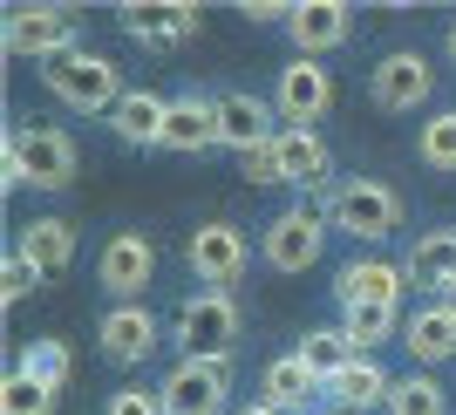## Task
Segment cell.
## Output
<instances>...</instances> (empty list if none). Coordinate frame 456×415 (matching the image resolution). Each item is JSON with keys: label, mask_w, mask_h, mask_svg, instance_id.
<instances>
[{"label": "cell", "mask_w": 456, "mask_h": 415, "mask_svg": "<svg viewBox=\"0 0 456 415\" xmlns=\"http://www.w3.org/2000/svg\"><path fill=\"white\" fill-rule=\"evenodd\" d=\"M76 136L61 130V123H41V116H28V123H14L7 130V143H0V191H69L76 184Z\"/></svg>", "instance_id": "cell-1"}, {"label": "cell", "mask_w": 456, "mask_h": 415, "mask_svg": "<svg viewBox=\"0 0 456 415\" xmlns=\"http://www.w3.org/2000/svg\"><path fill=\"white\" fill-rule=\"evenodd\" d=\"M41 89L69 116H110L123 102V69L110 55H95V48H69V55H55L41 69Z\"/></svg>", "instance_id": "cell-2"}, {"label": "cell", "mask_w": 456, "mask_h": 415, "mask_svg": "<svg viewBox=\"0 0 456 415\" xmlns=\"http://www.w3.org/2000/svg\"><path fill=\"white\" fill-rule=\"evenodd\" d=\"M402 218H409V205H402L395 184H381V177H334V191H327V225L347 232V239H395Z\"/></svg>", "instance_id": "cell-3"}, {"label": "cell", "mask_w": 456, "mask_h": 415, "mask_svg": "<svg viewBox=\"0 0 456 415\" xmlns=\"http://www.w3.org/2000/svg\"><path fill=\"white\" fill-rule=\"evenodd\" d=\"M334 191V184H327ZM327 191H306L300 205H286L280 218H266V232H259V259L273 265V273H306V265L327 252Z\"/></svg>", "instance_id": "cell-4"}, {"label": "cell", "mask_w": 456, "mask_h": 415, "mask_svg": "<svg viewBox=\"0 0 456 415\" xmlns=\"http://www.w3.org/2000/svg\"><path fill=\"white\" fill-rule=\"evenodd\" d=\"M239 300L232 293H218V286H205V293H184V306H177L171 321V340L184 347L177 361H232V347H239Z\"/></svg>", "instance_id": "cell-5"}, {"label": "cell", "mask_w": 456, "mask_h": 415, "mask_svg": "<svg viewBox=\"0 0 456 415\" xmlns=\"http://www.w3.org/2000/svg\"><path fill=\"white\" fill-rule=\"evenodd\" d=\"M259 259V246H252L246 232L232 225V218H211V225H198L184 239V265L198 286H218V293H232V286L246 280V265Z\"/></svg>", "instance_id": "cell-6"}, {"label": "cell", "mask_w": 456, "mask_h": 415, "mask_svg": "<svg viewBox=\"0 0 456 415\" xmlns=\"http://www.w3.org/2000/svg\"><path fill=\"white\" fill-rule=\"evenodd\" d=\"M0 35H7V55H14V61H41V69H48L55 55L76 48V7H48V0L7 7Z\"/></svg>", "instance_id": "cell-7"}, {"label": "cell", "mask_w": 456, "mask_h": 415, "mask_svg": "<svg viewBox=\"0 0 456 415\" xmlns=\"http://www.w3.org/2000/svg\"><path fill=\"white\" fill-rule=\"evenodd\" d=\"M116 20H123V35H130L136 48L171 55V48L198 41V28H205V7H198V0H123V7H116Z\"/></svg>", "instance_id": "cell-8"}, {"label": "cell", "mask_w": 456, "mask_h": 415, "mask_svg": "<svg viewBox=\"0 0 456 415\" xmlns=\"http://www.w3.org/2000/svg\"><path fill=\"white\" fill-rule=\"evenodd\" d=\"M436 95V69H429V55H416V48H388V55L368 69V102H375L381 116H409L422 110Z\"/></svg>", "instance_id": "cell-9"}, {"label": "cell", "mask_w": 456, "mask_h": 415, "mask_svg": "<svg viewBox=\"0 0 456 415\" xmlns=\"http://www.w3.org/2000/svg\"><path fill=\"white\" fill-rule=\"evenodd\" d=\"M334 110V76H327L321 61L293 55L273 82V116H280V130H314L321 116Z\"/></svg>", "instance_id": "cell-10"}, {"label": "cell", "mask_w": 456, "mask_h": 415, "mask_svg": "<svg viewBox=\"0 0 456 415\" xmlns=\"http://www.w3.org/2000/svg\"><path fill=\"white\" fill-rule=\"evenodd\" d=\"M151 280H157V239H143V232H116V239H102V252H95V286L116 293V306L143 300Z\"/></svg>", "instance_id": "cell-11"}, {"label": "cell", "mask_w": 456, "mask_h": 415, "mask_svg": "<svg viewBox=\"0 0 456 415\" xmlns=\"http://www.w3.org/2000/svg\"><path fill=\"white\" fill-rule=\"evenodd\" d=\"M157 395L171 415H225L232 402V361H177L171 375L157 381Z\"/></svg>", "instance_id": "cell-12"}, {"label": "cell", "mask_w": 456, "mask_h": 415, "mask_svg": "<svg viewBox=\"0 0 456 415\" xmlns=\"http://www.w3.org/2000/svg\"><path fill=\"white\" fill-rule=\"evenodd\" d=\"M157 313L143 300H123V306H110L102 321H95V347L116 361V368H143V361L157 354Z\"/></svg>", "instance_id": "cell-13"}, {"label": "cell", "mask_w": 456, "mask_h": 415, "mask_svg": "<svg viewBox=\"0 0 456 415\" xmlns=\"http://www.w3.org/2000/svg\"><path fill=\"white\" fill-rule=\"evenodd\" d=\"M157 151H171V157H211V151H225V136H218V95H177L171 116H164V136H157Z\"/></svg>", "instance_id": "cell-14"}, {"label": "cell", "mask_w": 456, "mask_h": 415, "mask_svg": "<svg viewBox=\"0 0 456 415\" xmlns=\"http://www.w3.org/2000/svg\"><path fill=\"white\" fill-rule=\"evenodd\" d=\"M286 35H293V48H300L306 61H321V55H334V48L354 41V7H347V0H293Z\"/></svg>", "instance_id": "cell-15"}, {"label": "cell", "mask_w": 456, "mask_h": 415, "mask_svg": "<svg viewBox=\"0 0 456 415\" xmlns=\"http://www.w3.org/2000/svg\"><path fill=\"white\" fill-rule=\"evenodd\" d=\"M402 293H409V273H402L395 259H347L341 273H334V300L341 306H402Z\"/></svg>", "instance_id": "cell-16"}, {"label": "cell", "mask_w": 456, "mask_h": 415, "mask_svg": "<svg viewBox=\"0 0 456 415\" xmlns=\"http://www.w3.org/2000/svg\"><path fill=\"white\" fill-rule=\"evenodd\" d=\"M273 151H280V184H293L300 198L334 184V151H327L321 130H280V136H273Z\"/></svg>", "instance_id": "cell-17"}, {"label": "cell", "mask_w": 456, "mask_h": 415, "mask_svg": "<svg viewBox=\"0 0 456 415\" xmlns=\"http://www.w3.org/2000/svg\"><path fill=\"white\" fill-rule=\"evenodd\" d=\"M409 286L416 293H436V300H450L456 293V225H429L422 239H409Z\"/></svg>", "instance_id": "cell-18"}, {"label": "cell", "mask_w": 456, "mask_h": 415, "mask_svg": "<svg viewBox=\"0 0 456 415\" xmlns=\"http://www.w3.org/2000/svg\"><path fill=\"white\" fill-rule=\"evenodd\" d=\"M218 136H225V151L239 157L246 143H266V136H280V116H273L266 95L225 89V95H218Z\"/></svg>", "instance_id": "cell-19"}, {"label": "cell", "mask_w": 456, "mask_h": 415, "mask_svg": "<svg viewBox=\"0 0 456 415\" xmlns=\"http://www.w3.org/2000/svg\"><path fill=\"white\" fill-rule=\"evenodd\" d=\"M14 252L35 265L41 280H61V273L76 265V225H69V218H28L20 239H14Z\"/></svg>", "instance_id": "cell-20"}, {"label": "cell", "mask_w": 456, "mask_h": 415, "mask_svg": "<svg viewBox=\"0 0 456 415\" xmlns=\"http://www.w3.org/2000/svg\"><path fill=\"white\" fill-rule=\"evenodd\" d=\"M402 347H409V361H416V368H436V361H450V354H456V313H450L443 300L416 306V313L402 321Z\"/></svg>", "instance_id": "cell-21"}, {"label": "cell", "mask_w": 456, "mask_h": 415, "mask_svg": "<svg viewBox=\"0 0 456 415\" xmlns=\"http://www.w3.org/2000/svg\"><path fill=\"white\" fill-rule=\"evenodd\" d=\"M164 116H171V102L157 89H123V102L110 110V130L130 143V151H157V136H164Z\"/></svg>", "instance_id": "cell-22"}, {"label": "cell", "mask_w": 456, "mask_h": 415, "mask_svg": "<svg viewBox=\"0 0 456 415\" xmlns=\"http://www.w3.org/2000/svg\"><path fill=\"white\" fill-rule=\"evenodd\" d=\"M388 388H395V375H388L375 354H362L347 375L327 381V402H334L341 415H368V409H381V402H388Z\"/></svg>", "instance_id": "cell-23"}, {"label": "cell", "mask_w": 456, "mask_h": 415, "mask_svg": "<svg viewBox=\"0 0 456 415\" xmlns=\"http://www.w3.org/2000/svg\"><path fill=\"white\" fill-rule=\"evenodd\" d=\"M259 395L273 402V409H306V402H321L327 388H321V375H314V368H306L300 354H273L266 361V375H259Z\"/></svg>", "instance_id": "cell-24"}, {"label": "cell", "mask_w": 456, "mask_h": 415, "mask_svg": "<svg viewBox=\"0 0 456 415\" xmlns=\"http://www.w3.org/2000/svg\"><path fill=\"white\" fill-rule=\"evenodd\" d=\"M293 354H300L306 368L321 375V388H327V381H334V375H347V368L362 361V347H354V340H347V327L334 321V327H314V334H306L300 347H293Z\"/></svg>", "instance_id": "cell-25"}, {"label": "cell", "mask_w": 456, "mask_h": 415, "mask_svg": "<svg viewBox=\"0 0 456 415\" xmlns=\"http://www.w3.org/2000/svg\"><path fill=\"white\" fill-rule=\"evenodd\" d=\"M381 409L388 415H450V395H443V381L429 368H416V375H395V388H388Z\"/></svg>", "instance_id": "cell-26"}, {"label": "cell", "mask_w": 456, "mask_h": 415, "mask_svg": "<svg viewBox=\"0 0 456 415\" xmlns=\"http://www.w3.org/2000/svg\"><path fill=\"white\" fill-rule=\"evenodd\" d=\"M341 327L362 354H375V347L402 340V306H341Z\"/></svg>", "instance_id": "cell-27"}, {"label": "cell", "mask_w": 456, "mask_h": 415, "mask_svg": "<svg viewBox=\"0 0 456 415\" xmlns=\"http://www.w3.org/2000/svg\"><path fill=\"white\" fill-rule=\"evenodd\" d=\"M416 157L436 170V177H456V110H436L416 130Z\"/></svg>", "instance_id": "cell-28"}, {"label": "cell", "mask_w": 456, "mask_h": 415, "mask_svg": "<svg viewBox=\"0 0 456 415\" xmlns=\"http://www.w3.org/2000/svg\"><path fill=\"white\" fill-rule=\"evenodd\" d=\"M20 368L41 381V388H69V375H76V354H69V340H28V354H20Z\"/></svg>", "instance_id": "cell-29"}, {"label": "cell", "mask_w": 456, "mask_h": 415, "mask_svg": "<svg viewBox=\"0 0 456 415\" xmlns=\"http://www.w3.org/2000/svg\"><path fill=\"white\" fill-rule=\"evenodd\" d=\"M55 388H41L28 368H14V375L0 381V415H55Z\"/></svg>", "instance_id": "cell-30"}, {"label": "cell", "mask_w": 456, "mask_h": 415, "mask_svg": "<svg viewBox=\"0 0 456 415\" xmlns=\"http://www.w3.org/2000/svg\"><path fill=\"white\" fill-rule=\"evenodd\" d=\"M41 286H48V280H41V273H35L28 259H20V252H7V259H0V306H20V300H35Z\"/></svg>", "instance_id": "cell-31"}, {"label": "cell", "mask_w": 456, "mask_h": 415, "mask_svg": "<svg viewBox=\"0 0 456 415\" xmlns=\"http://www.w3.org/2000/svg\"><path fill=\"white\" fill-rule=\"evenodd\" d=\"M239 177H246V184H259V191L280 184V151H273V136H266V143H246V151H239Z\"/></svg>", "instance_id": "cell-32"}, {"label": "cell", "mask_w": 456, "mask_h": 415, "mask_svg": "<svg viewBox=\"0 0 456 415\" xmlns=\"http://www.w3.org/2000/svg\"><path fill=\"white\" fill-rule=\"evenodd\" d=\"M102 415H171V409H164L157 388H116V395L102 402Z\"/></svg>", "instance_id": "cell-33"}, {"label": "cell", "mask_w": 456, "mask_h": 415, "mask_svg": "<svg viewBox=\"0 0 456 415\" xmlns=\"http://www.w3.org/2000/svg\"><path fill=\"white\" fill-rule=\"evenodd\" d=\"M239 14H246V20H259V28H273V20L286 28V20H293V7H286V0H252V7H239Z\"/></svg>", "instance_id": "cell-34"}, {"label": "cell", "mask_w": 456, "mask_h": 415, "mask_svg": "<svg viewBox=\"0 0 456 415\" xmlns=\"http://www.w3.org/2000/svg\"><path fill=\"white\" fill-rule=\"evenodd\" d=\"M232 415H286V409H273V402L259 395V402H239V409H232Z\"/></svg>", "instance_id": "cell-35"}, {"label": "cell", "mask_w": 456, "mask_h": 415, "mask_svg": "<svg viewBox=\"0 0 456 415\" xmlns=\"http://www.w3.org/2000/svg\"><path fill=\"white\" fill-rule=\"evenodd\" d=\"M443 48H450V61H456V20H450V35H443Z\"/></svg>", "instance_id": "cell-36"}, {"label": "cell", "mask_w": 456, "mask_h": 415, "mask_svg": "<svg viewBox=\"0 0 456 415\" xmlns=\"http://www.w3.org/2000/svg\"><path fill=\"white\" fill-rule=\"evenodd\" d=\"M443 306H450V313H456V293H450V300H443Z\"/></svg>", "instance_id": "cell-37"}, {"label": "cell", "mask_w": 456, "mask_h": 415, "mask_svg": "<svg viewBox=\"0 0 456 415\" xmlns=\"http://www.w3.org/2000/svg\"><path fill=\"white\" fill-rule=\"evenodd\" d=\"M334 415H341V409H334Z\"/></svg>", "instance_id": "cell-38"}]
</instances>
